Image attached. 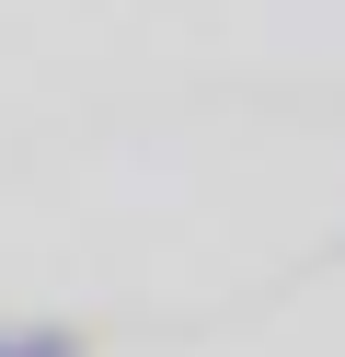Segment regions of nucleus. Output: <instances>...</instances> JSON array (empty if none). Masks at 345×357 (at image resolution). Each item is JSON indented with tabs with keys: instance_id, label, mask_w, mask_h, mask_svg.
<instances>
[{
	"instance_id": "1",
	"label": "nucleus",
	"mask_w": 345,
	"mask_h": 357,
	"mask_svg": "<svg viewBox=\"0 0 345 357\" xmlns=\"http://www.w3.org/2000/svg\"><path fill=\"white\" fill-rule=\"evenodd\" d=\"M0 357H92L81 323H0Z\"/></svg>"
}]
</instances>
